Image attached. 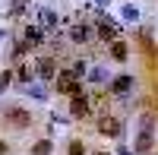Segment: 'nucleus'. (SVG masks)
<instances>
[{
  "label": "nucleus",
  "mask_w": 158,
  "mask_h": 155,
  "mask_svg": "<svg viewBox=\"0 0 158 155\" xmlns=\"http://www.w3.org/2000/svg\"><path fill=\"white\" fill-rule=\"evenodd\" d=\"M10 82H13V73H10V70H3V73H0V95L10 89Z\"/></svg>",
  "instance_id": "19"
},
{
  "label": "nucleus",
  "mask_w": 158,
  "mask_h": 155,
  "mask_svg": "<svg viewBox=\"0 0 158 155\" xmlns=\"http://www.w3.org/2000/svg\"><path fill=\"white\" fill-rule=\"evenodd\" d=\"M95 155H108V152H95Z\"/></svg>",
  "instance_id": "26"
},
{
  "label": "nucleus",
  "mask_w": 158,
  "mask_h": 155,
  "mask_svg": "<svg viewBox=\"0 0 158 155\" xmlns=\"http://www.w3.org/2000/svg\"><path fill=\"white\" fill-rule=\"evenodd\" d=\"M139 130L142 133H155V114H142L139 117Z\"/></svg>",
  "instance_id": "15"
},
{
  "label": "nucleus",
  "mask_w": 158,
  "mask_h": 155,
  "mask_svg": "<svg viewBox=\"0 0 158 155\" xmlns=\"http://www.w3.org/2000/svg\"><path fill=\"white\" fill-rule=\"evenodd\" d=\"M104 79H108V70H104V67L89 70V82H104Z\"/></svg>",
  "instance_id": "16"
},
{
  "label": "nucleus",
  "mask_w": 158,
  "mask_h": 155,
  "mask_svg": "<svg viewBox=\"0 0 158 155\" xmlns=\"http://www.w3.org/2000/svg\"><path fill=\"white\" fill-rule=\"evenodd\" d=\"M22 92L32 95V98H38V101H48V89H44V82H32V86H25Z\"/></svg>",
  "instance_id": "11"
},
{
  "label": "nucleus",
  "mask_w": 158,
  "mask_h": 155,
  "mask_svg": "<svg viewBox=\"0 0 158 155\" xmlns=\"http://www.w3.org/2000/svg\"><path fill=\"white\" fill-rule=\"evenodd\" d=\"M130 89H133V76H114L111 79V95H127Z\"/></svg>",
  "instance_id": "7"
},
{
  "label": "nucleus",
  "mask_w": 158,
  "mask_h": 155,
  "mask_svg": "<svg viewBox=\"0 0 158 155\" xmlns=\"http://www.w3.org/2000/svg\"><path fill=\"white\" fill-rule=\"evenodd\" d=\"M25 13V0H13L10 3V16H22Z\"/></svg>",
  "instance_id": "18"
},
{
  "label": "nucleus",
  "mask_w": 158,
  "mask_h": 155,
  "mask_svg": "<svg viewBox=\"0 0 158 155\" xmlns=\"http://www.w3.org/2000/svg\"><path fill=\"white\" fill-rule=\"evenodd\" d=\"M120 16H123L127 22H136V19H139V6H136V3H123V6H120Z\"/></svg>",
  "instance_id": "12"
},
{
  "label": "nucleus",
  "mask_w": 158,
  "mask_h": 155,
  "mask_svg": "<svg viewBox=\"0 0 158 155\" xmlns=\"http://www.w3.org/2000/svg\"><path fill=\"white\" fill-rule=\"evenodd\" d=\"M92 25H85V22H79V25H73L70 29V41H76V44H85V41H92Z\"/></svg>",
  "instance_id": "6"
},
{
  "label": "nucleus",
  "mask_w": 158,
  "mask_h": 155,
  "mask_svg": "<svg viewBox=\"0 0 158 155\" xmlns=\"http://www.w3.org/2000/svg\"><path fill=\"white\" fill-rule=\"evenodd\" d=\"M35 73H38V79H41V82H54L57 76H60L54 57H38V60H35Z\"/></svg>",
  "instance_id": "3"
},
{
  "label": "nucleus",
  "mask_w": 158,
  "mask_h": 155,
  "mask_svg": "<svg viewBox=\"0 0 158 155\" xmlns=\"http://www.w3.org/2000/svg\"><path fill=\"white\" fill-rule=\"evenodd\" d=\"M51 152H54V143H51V139H38L32 146V155H51Z\"/></svg>",
  "instance_id": "13"
},
{
  "label": "nucleus",
  "mask_w": 158,
  "mask_h": 155,
  "mask_svg": "<svg viewBox=\"0 0 158 155\" xmlns=\"http://www.w3.org/2000/svg\"><path fill=\"white\" fill-rule=\"evenodd\" d=\"M67 155H85V146H82V139H73L70 143V152Z\"/></svg>",
  "instance_id": "21"
},
{
  "label": "nucleus",
  "mask_w": 158,
  "mask_h": 155,
  "mask_svg": "<svg viewBox=\"0 0 158 155\" xmlns=\"http://www.w3.org/2000/svg\"><path fill=\"white\" fill-rule=\"evenodd\" d=\"M95 32L98 38H104V41H120V29H117V22L108 16V13H98V25H95Z\"/></svg>",
  "instance_id": "1"
},
{
  "label": "nucleus",
  "mask_w": 158,
  "mask_h": 155,
  "mask_svg": "<svg viewBox=\"0 0 158 155\" xmlns=\"http://www.w3.org/2000/svg\"><path fill=\"white\" fill-rule=\"evenodd\" d=\"M152 146H155V136L152 133H136V146H133V152H139V155H146V152H152Z\"/></svg>",
  "instance_id": "9"
},
{
  "label": "nucleus",
  "mask_w": 158,
  "mask_h": 155,
  "mask_svg": "<svg viewBox=\"0 0 158 155\" xmlns=\"http://www.w3.org/2000/svg\"><path fill=\"white\" fill-rule=\"evenodd\" d=\"M16 76H19V82H25V86H32V70L25 67V63L19 67V73H16Z\"/></svg>",
  "instance_id": "20"
},
{
  "label": "nucleus",
  "mask_w": 158,
  "mask_h": 155,
  "mask_svg": "<svg viewBox=\"0 0 158 155\" xmlns=\"http://www.w3.org/2000/svg\"><path fill=\"white\" fill-rule=\"evenodd\" d=\"M111 57H114V60H127V41H123V38L111 44Z\"/></svg>",
  "instance_id": "14"
},
{
  "label": "nucleus",
  "mask_w": 158,
  "mask_h": 155,
  "mask_svg": "<svg viewBox=\"0 0 158 155\" xmlns=\"http://www.w3.org/2000/svg\"><path fill=\"white\" fill-rule=\"evenodd\" d=\"M38 22H41V29H54V25H57V13L51 6H41V10H38Z\"/></svg>",
  "instance_id": "10"
},
{
  "label": "nucleus",
  "mask_w": 158,
  "mask_h": 155,
  "mask_svg": "<svg viewBox=\"0 0 158 155\" xmlns=\"http://www.w3.org/2000/svg\"><path fill=\"white\" fill-rule=\"evenodd\" d=\"M98 133L101 136H111V139H120L123 136V124L114 117V114H101L98 117Z\"/></svg>",
  "instance_id": "2"
},
{
  "label": "nucleus",
  "mask_w": 158,
  "mask_h": 155,
  "mask_svg": "<svg viewBox=\"0 0 158 155\" xmlns=\"http://www.w3.org/2000/svg\"><path fill=\"white\" fill-rule=\"evenodd\" d=\"M73 76H76V79H82V76H89V70H85V60H73Z\"/></svg>",
  "instance_id": "17"
},
{
  "label": "nucleus",
  "mask_w": 158,
  "mask_h": 155,
  "mask_svg": "<svg viewBox=\"0 0 158 155\" xmlns=\"http://www.w3.org/2000/svg\"><path fill=\"white\" fill-rule=\"evenodd\" d=\"M44 41V32H41V25H25V32H22V51H32Z\"/></svg>",
  "instance_id": "4"
},
{
  "label": "nucleus",
  "mask_w": 158,
  "mask_h": 155,
  "mask_svg": "<svg viewBox=\"0 0 158 155\" xmlns=\"http://www.w3.org/2000/svg\"><path fill=\"white\" fill-rule=\"evenodd\" d=\"M10 149H6V143H3V139H0V155H6Z\"/></svg>",
  "instance_id": "24"
},
{
  "label": "nucleus",
  "mask_w": 158,
  "mask_h": 155,
  "mask_svg": "<svg viewBox=\"0 0 158 155\" xmlns=\"http://www.w3.org/2000/svg\"><path fill=\"white\" fill-rule=\"evenodd\" d=\"M6 124L25 130V127H32V111H25V108H10V111H6Z\"/></svg>",
  "instance_id": "5"
},
{
  "label": "nucleus",
  "mask_w": 158,
  "mask_h": 155,
  "mask_svg": "<svg viewBox=\"0 0 158 155\" xmlns=\"http://www.w3.org/2000/svg\"><path fill=\"white\" fill-rule=\"evenodd\" d=\"M117 155H136V152H130L127 146H120V149H117Z\"/></svg>",
  "instance_id": "22"
},
{
  "label": "nucleus",
  "mask_w": 158,
  "mask_h": 155,
  "mask_svg": "<svg viewBox=\"0 0 158 155\" xmlns=\"http://www.w3.org/2000/svg\"><path fill=\"white\" fill-rule=\"evenodd\" d=\"M89 101L85 98H70V117H76V120H82V117H89Z\"/></svg>",
  "instance_id": "8"
},
{
  "label": "nucleus",
  "mask_w": 158,
  "mask_h": 155,
  "mask_svg": "<svg viewBox=\"0 0 158 155\" xmlns=\"http://www.w3.org/2000/svg\"><path fill=\"white\" fill-rule=\"evenodd\" d=\"M0 38H6V32H3V29H0Z\"/></svg>",
  "instance_id": "25"
},
{
  "label": "nucleus",
  "mask_w": 158,
  "mask_h": 155,
  "mask_svg": "<svg viewBox=\"0 0 158 155\" xmlns=\"http://www.w3.org/2000/svg\"><path fill=\"white\" fill-rule=\"evenodd\" d=\"M108 3H111V0H95V6H101V10L108 6Z\"/></svg>",
  "instance_id": "23"
}]
</instances>
